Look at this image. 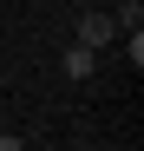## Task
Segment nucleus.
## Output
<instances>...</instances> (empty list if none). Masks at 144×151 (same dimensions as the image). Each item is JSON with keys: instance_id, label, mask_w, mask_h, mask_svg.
<instances>
[{"instance_id": "f257e3e1", "label": "nucleus", "mask_w": 144, "mask_h": 151, "mask_svg": "<svg viewBox=\"0 0 144 151\" xmlns=\"http://www.w3.org/2000/svg\"><path fill=\"white\" fill-rule=\"evenodd\" d=\"M111 40H118V20H111V7H92V13H79V46L105 53Z\"/></svg>"}, {"instance_id": "f03ea898", "label": "nucleus", "mask_w": 144, "mask_h": 151, "mask_svg": "<svg viewBox=\"0 0 144 151\" xmlns=\"http://www.w3.org/2000/svg\"><path fill=\"white\" fill-rule=\"evenodd\" d=\"M66 72H72V79H92V72H98V53L72 40V46H66Z\"/></svg>"}, {"instance_id": "7ed1b4c3", "label": "nucleus", "mask_w": 144, "mask_h": 151, "mask_svg": "<svg viewBox=\"0 0 144 151\" xmlns=\"http://www.w3.org/2000/svg\"><path fill=\"white\" fill-rule=\"evenodd\" d=\"M111 20H118V33H138V27H144V7L125 0V7H111Z\"/></svg>"}, {"instance_id": "20e7f679", "label": "nucleus", "mask_w": 144, "mask_h": 151, "mask_svg": "<svg viewBox=\"0 0 144 151\" xmlns=\"http://www.w3.org/2000/svg\"><path fill=\"white\" fill-rule=\"evenodd\" d=\"M0 151H20V138H13V132H0Z\"/></svg>"}]
</instances>
